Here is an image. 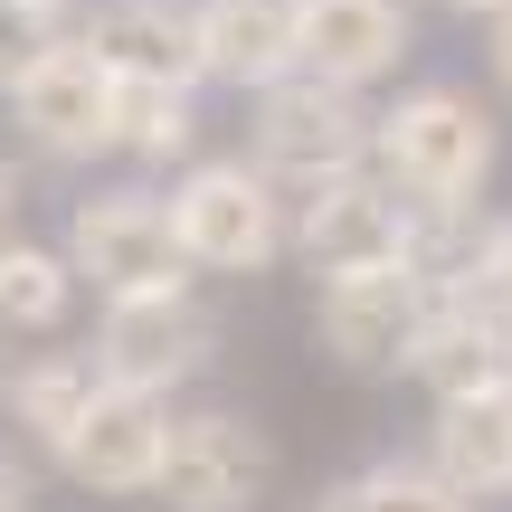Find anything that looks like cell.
<instances>
[{"label":"cell","instance_id":"cell-1","mask_svg":"<svg viewBox=\"0 0 512 512\" xmlns=\"http://www.w3.org/2000/svg\"><path fill=\"white\" fill-rule=\"evenodd\" d=\"M503 162L494 105L475 86H408L389 114H370V181L418 219H465Z\"/></svg>","mask_w":512,"mask_h":512},{"label":"cell","instance_id":"cell-2","mask_svg":"<svg viewBox=\"0 0 512 512\" xmlns=\"http://www.w3.org/2000/svg\"><path fill=\"white\" fill-rule=\"evenodd\" d=\"M247 162L275 190H294V200L323 181H351V171H370V105L342 86H313V76H285V86L256 95Z\"/></svg>","mask_w":512,"mask_h":512},{"label":"cell","instance_id":"cell-3","mask_svg":"<svg viewBox=\"0 0 512 512\" xmlns=\"http://www.w3.org/2000/svg\"><path fill=\"white\" fill-rule=\"evenodd\" d=\"M67 275L95 285L105 304L124 294H190V256L171 238V200L162 190H95L67 209Z\"/></svg>","mask_w":512,"mask_h":512},{"label":"cell","instance_id":"cell-4","mask_svg":"<svg viewBox=\"0 0 512 512\" xmlns=\"http://www.w3.org/2000/svg\"><path fill=\"white\" fill-rule=\"evenodd\" d=\"M285 228H294V200L256 162H190L181 190H171V238L209 275L275 266V256H285Z\"/></svg>","mask_w":512,"mask_h":512},{"label":"cell","instance_id":"cell-5","mask_svg":"<svg viewBox=\"0 0 512 512\" xmlns=\"http://www.w3.org/2000/svg\"><path fill=\"white\" fill-rule=\"evenodd\" d=\"M209 351H219V323H209L190 294H124V304H105V323H95L86 361L105 389H133V399H162L181 380H200Z\"/></svg>","mask_w":512,"mask_h":512},{"label":"cell","instance_id":"cell-6","mask_svg":"<svg viewBox=\"0 0 512 512\" xmlns=\"http://www.w3.org/2000/svg\"><path fill=\"white\" fill-rule=\"evenodd\" d=\"M285 247H304V266L323 285H342V275H399V266H418V209H399L370 171H351V181H323V190L294 200Z\"/></svg>","mask_w":512,"mask_h":512},{"label":"cell","instance_id":"cell-7","mask_svg":"<svg viewBox=\"0 0 512 512\" xmlns=\"http://www.w3.org/2000/svg\"><path fill=\"white\" fill-rule=\"evenodd\" d=\"M10 114H19V133H29L38 152H57V162H95V152H114L124 86H114L76 38H57L48 57H29V67L10 76Z\"/></svg>","mask_w":512,"mask_h":512},{"label":"cell","instance_id":"cell-8","mask_svg":"<svg viewBox=\"0 0 512 512\" xmlns=\"http://www.w3.org/2000/svg\"><path fill=\"white\" fill-rule=\"evenodd\" d=\"M152 494L171 512H256V494H266V437H256L238 408H190L162 437Z\"/></svg>","mask_w":512,"mask_h":512},{"label":"cell","instance_id":"cell-9","mask_svg":"<svg viewBox=\"0 0 512 512\" xmlns=\"http://www.w3.org/2000/svg\"><path fill=\"white\" fill-rule=\"evenodd\" d=\"M408 48H418L408 0H294V76L313 86L370 95L380 76H399Z\"/></svg>","mask_w":512,"mask_h":512},{"label":"cell","instance_id":"cell-10","mask_svg":"<svg viewBox=\"0 0 512 512\" xmlns=\"http://www.w3.org/2000/svg\"><path fill=\"white\" fill-rule=\"evenodd\" d=\"M76 48L114 76L124 95L171 86V95H200V29H190V0H95Z\"/></svg>","mask_w":512,"mask_h":512},{"label":"cell","instance_id":"cell-11","mask_svg":"<svg viewBox=\"0 0 512 512\" xmlns=\"http://www.w3.org/2000/svg\"><path fill=\"white\" fill-rule=\"evenodd\" d=\"M427 304H437V285H427L418 266L342 275V285H323V304H313V342L342 370H408V342H418Z\"/></svg>","mask_w":512,"mask_h":512},{"label":"cell","instance_id":"cell-12","mask_svg":"<svg viewBox=\"0 0 512 512\" xmlns=\"http://www.w3.org/2000/svg\"><path fill=\"white\" fill-rule=\"evenodd\" d=\"M162 437H171V408L162 399H133V389H105L95 380L86 418H76L67 437V475L86 484V494H152V475H162Z\"/></svg>","mask_w":512,"mask_h":512},{"label":"cell","instance_id":"cell-13","mask_svg":"<svg viewBox=\"0 0 512 512\" xmlns=\"http://www.w3.org/2000/svg\"><path fill=\"white\" fill-rule=\"evenodd\" d=\"M408 380H418L437 408H446V399H475V389H503V380H512V332H503L484 304H465L456 285H437L418 342H408Z\"/></svg>","mask_w":512,"mask_h":512},{"label":"cell","instance_id":"cell-14","mask_svg":"<svg viewBox=\"0 0 512 512\" xmlns=\"http://www.w3.org/2000/svg\"><path fill=\"white\" fill-rule=\"evenodd\" d=\"M190 29H200V76L238 95L294 76V0H190Z\"/></svg>","mask_w":512,"mask_h":512},{"label":"cell","instance_id":"cell-15","mask_svg":"<svg viewBox=\"0 0 512 512\" xmlns=\"http://www.w3.org/2000/svg\"><path fill=\"white\" fill-rule=\"evenodd\" d=\"M427 475L456 503H475V512H484V494H512V380L437 408V427H427Z\"/></svg>","mask_w":512,"mask_h":512},{"label":"cell","instance_id":"cell-16","mask_svg":"<svg viewBox=\"0 0 512 512\" xmlns=\"http://www.w3.org/2000/svg\"><path fill=\"white\" fill-rule=\"evenodd\" d=\"M0 399H10L19 437H29L38 456H67L76 418H86V399H95V361L86 351H38L19 380H0Z\"/></svg>","mask_w":512,"mask_h":512},{"label":"cell","instance_id":"cell-17","mask_svg":"<svg viewBox=\"0 0 512 512\" xmlns=\"http://www.w3.org/2000/svg\"><path fill=\"white\" fill-rule=\"evenodd\" d=\"M67 304H76L67 256L38 247V238H0V323H10V332H57Z\"/></svg>","mask_w":512,"mask_h":512},{"label":"cell","instance_id":"cell-18","mask_svg":"<svg viewBox=\"0 0 512 512\" xmlns=\"http://www.w3.org/2000/svg\"><path fill=\"white\" fill-rule=\"evenodd\" d=\"M200 143V95H171V86H143L124 95V114H114V152H133V162H181V152Z\"/></svg>","mask_w":512,"mask_h":512},{"label":"cell","instance_id":"cell-19","mask_svg":"<svg viewBox=\"0 0 512 512\" xmlns=\"http://www.w3.org/2000/svg\"><path fill=\"white\" fill-rule=\"evenodd\" d=\"M323 512H475V503H456L427 465H361L323 494Z\"/></svg>","mask_w":512,"mask_h":512},{"label":"cell","instance_id":"cell-20","mask_svg":"<svg viewBox=\"0 0 512 512\" xmlns=\"http://www.w3.org/2000/svg\"><path fill=\"white\" fill-rule=\"evenodd\" d=\"M446 285L465 294V304H484L494 323L512 332V219H494V228H475V256H465Z\"/></svg>","mask_w":512,"mask_h":512},{"label":"cell","instance_id":"cell-21","mask_svg":"<svg viewBox=\"0 0 512 512\" xmlns=\"http://www.w3.org/2000/svg\"><path fill=\"white\" fill-rule=\"evenodd\" d=\"M57 38H67V29H57L48 10H29V0H0V86H10L29 57H48Z\"/></svg>","mask_w":512,"mask_h":512},{"label":"cell","instance_id":"cell-22","mask_svg":"<svg viewBox=\"0 0 512 512\" xmlns=\"http://www.w3.org/2000/svg\"><path fill=\"white\" fill-rule=\"evenodd\" d=\"M0 512H38V484H29V465L0 446Z\"/></svg>","mask_w":512,"mask_h":512},{"label":"cell","instance_id":"cell-23","mask_svg":"<svg viewBox=\"0 0 512 512\" xmlns=\"http://www.w3.org/2000/svg\"><path fill=\"white\" fill-rule=\"evenodd\" d=\"M484 57H494V86H503V95H512V10H503V19H494V48H484Z\"/></svg>","mask_w":512,"mask_h":512},{"label":"cell","instance_id":"cell-24","mask_svg":"<svg viewBox=\"0 0 512 512\" xmlns=\"http://www.w3.org/2000/svg\"><path fill=\"white\" fill-rule=\"evenodd\" d=\"M437 10H456V19H484V29H494V19L512 10V0H437Z\"/></svg>","mask_w":512,"mask_h":512},{"label":"cell","instance_id":"cell-25","mask_svg":"<svg viewBox=\"0 0 512 512\" xmlns=\"http://www.w3.org/2000/svg\"><path fill=\"white\" fill-rule=\"evenodd\" d=\"M10 209H19V200H10V171H0V238H10Z\"/></svg>","mask_w":512,"mask_h":512},{"label":"cell","instance_id":"cell-26","mask_svg":"<svg viewBox=\"0 0 512 512\" xmlns=\"http://www.w3.org/2000/svg\"><path fill=\"white\" fill-rule=\"evenodd\" d=\"M29 10H48V19H67V0H29Z\"/></svg>","mask_w":512,"mask_h":512}]
</instances>
